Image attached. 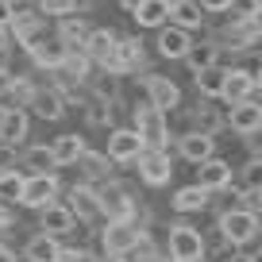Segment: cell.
<instances>
[{"label": "cell", "instance_id": "14", "mask_svg": "<svg viewBox=\"0 0 262 262\" xmlns=\"http://www.w3.org/2000/svg\"><path fill=\"white\" fill-rule=\"evenodd\" d=\"M196 185L216 193V189H228L231 185V166L220 162V158H205V162H196Z\"/></svg>", "mask_w": 262, "mask_h": 262}, {"label": "cell", "instance_id": "22", "mask_svg": "<svg viewBox=\"0 0 262 262\" xmlns=\"http://www.w3.org/2000/svg\"><path fill=\"white\" fill-rule=\"evenodd\" d=\"M189 47H193L189 31H181V27H158V54L162 58H185Z\"/></svg>", "mask_w": 262, "mask_h": 262}, {"label": "cell", "instance_id": "4", "mask_svg": "<svg viewBox=\"0 0 262 262\" xmlns=\"http://www.w3.org/2000/svg\"><path fill=\"white\" fill-rule=\"evenodd\" d=\"M170 258L173 262H201L205 258V239H201V231L189 228V224L170 228Z\"/></svg>", "mask_w": 262, "mask_h": 262}, {"label": "cell", "instance_id": "41", "mask_svg": "<svg viewBox=\"0 0 262 262\" xmlns=\"http://www.w3.org/2000/svg\"><path fill=\"white\" fill-rule=\"evenodd\" d=\"M89 120H93V123H104V104H100V100L93 104V116H89Z\"/></svg>", "mask_w": 262, "mask_h": 262}, {"label": "cell", "instance_id": "2", "mask_svg": "<svg viewBox=\"0 0 262 262\" xmlns=\"http://www.w3.org/2000/svg\"><path fill=\"white\" fill-rule=\"evenodd\" d=\"M220 235L228 239L231 247L251 243V239L258 235V216L247 212V208H228V212L220 216Z\"/></svg>", "mask_w": 262, "mask_h": 262}, {"label": "cell", "instance_id": "34", "mask_svg": "<svg viewBox=\"0 0 262 262\" xmlns=\"http://www.w3.org/2000/svg\"><path fill=\"white\" fill-rule=\"evenodd\" d=\"M27 166H31L35 173H47V170H54V162H50V150H47V147H35L31 155H27Z\"/></svg>", "mask_w": 262, "mask_h": 262}, {"label": "cell", "instance_id": "38", "mask_svg": "<svg viewBox=\"0 0 262 262\" xmlns=\"http://www.w3.org/2000/svg\"><path fill=\"white\" fill-rule=\"evenodd\" d=\"M201 8H205V12H228L231 0H201Z\"/></svg>", "mask_w": 262, "mask_h": 262}, {"label": "cell", "instance_id": "18", "mask_svg": "<svg viewBox=\"0 0 262 262\" xmlns=\"http://www.w3.org/2000/svg\"><path fill=\"white\" fill-rule=\"evenodd\" d=\"M39 224H42L47 235H66V231L74 228V212L66 205H58V201H50V205L39 208Z\"/></svg>", "mask_w": 262, "mask_h": 262}, {"label": "cell", "instance_id": "32", "mask_svg": "<svg viewBox=\"0 0 262 262\" xmlns=\"http://www.w3.org/2000/svg\"><path fill=\"white\" fill-rule=\"evenodd\" d=\"M81 0H39V16H74Z\"/></svg>", "mask_w": 262, "mask_h": 262}, {"label": "cell", "instance_id": "24", "mask_svg": "<svg viewBox=\"0 0 262 262\" xmlns=\"http://www.w3.org/2000/svg\"><path fill=\"white\" fill-rule=\"evenodd\" d=\"M27 262H58V254H62V243H58V235H47V231H39L35 239H27Z\"/></svg>", "mask_w": 262, "mask_h": 262}, {"label": "cell", "instance_id": "28", "mask_svg": "<svg viewBox=\"0 0 262 262\" xmlns=\"http://www.w3.org/2000/svg\"><path fill=\"white\" fill-rule=\"evenodd\" d=\"M224 66H205V70H196V89H201V97H220V89H224Z\"/></svg>", "mask_w": 262, "mask_h": 262}, {"label": "cell", "instance_id": "15", "mask_svg": "<svg viewBox=\"0 0 262 262\" xmlns=\"http://www.w3.org/2000/svg\"><path fill=\"white\" fill-rule=\"evenodd\" d=\"M27 139V112L24 108H4L0 112V143L4 147H19V143Z\"/></svg>", "mask_w": 262, "mask_h": 262}, {"label": "cell", "instance_id": "39", "mask_svg": "<svg viewBox=\"0 0 262 262\" xmlns=\"http://www.w3.org/2000/svg\"><path fill=\"white\" fill-rule=\"evenodd\" d=\"M12 0H0V27H8V19H12Z\"/></svg>", "mask_w": 262, "mask_h": 262}, {"label": "cell", "instance_id": "30", "mask_svg": "<svg viewBox=\"0 0 262 262\" xmlns=\"http://www.w3.org/2000/svg\"><path fill=\"white\" fill-rule=\"evenodd\" d=\"M24 178L27 173L19 170H0V205H8V201H19V193H24Z\"/></svg>", "mask_w": 262, "mask_h": 262}, {"label": "cell", "instance_id": "40", "mask_svg": "<svg viewBox=\"0 0 262 262\" xmlns=\"http://www.w3.org/2000/svg\"><path fill=\"white\" fill-rule=\"evenodd\" d=\"M8 89H12V74H8V70H0V97H8Z\"/></svg>", "mask_w": 262, "mask_h": 262}, {"label": "cell", "instance_id": "9", "mask_svg": "<svg viewBox=\"0 0 262 262\" xmlns=\"http://www.w3.org/2000/svg\"><path fill=\"white\" fill-rule=\"evenodd\" d=\"M112 50H116V35L108 31V27H89L81 54L89 58V62H97V66H104V70H108V62H112Z\"/></svg>", "mask_w": 262, "mask_h": 262}, {"label": "cell", "instance_id": "17", "mask_svg": "<svg viewBox=\"0 0 262 262\" xmlns=\"http://www.w3.org/2000/svg\"><path fill=\"white\" fill-rule=\"evenodd\" d=\"M12 27H16V39L24 42L27 50L35 47V42L42 39V31H47V24H42V16L39 12H12V19H8Z\"/></svg>", "mask_w": 262, "mask_h": 262}, {"label": "cell", "instance_id": "27", "mask_svg": "<svg viewBox=\"0 0 262 262\" xmlns=\"http://www.w3.org/2000/svg\"><path fill=\"white\" fill-rule=\"evenodd\" d=\"M89 58L81 54V50H66V58L58 62V74L66 77V81H85V74H89Z\"/></svg>", "mask_w": 262, "mask_h": 262}, {"label": "cell", "instance_id": "3", "mask_svg": "<svg viewBox=\"0 0 262 262\" xmlns=\"http://www.w3.org/2000/svg\"><path fill=\"white\" fill-rule=\"evenodd\" d=\"M139 239L143 235H139V228H135V220H108V228L100 231V247H104L112 258H123Z\"/></svg>", "mask_w": 262, "mask_h": 262}, {"label": "cell", "instance_id": "46", "mask_svg": "<svg viewBox=\"0 0 262 262\" xmlns=\"http://www.w3.org/2000/svg\"><path fill=\"white\" fill-rule=\"evenodd\" d=\"M231 262H254V258H231Z\"/></svg>", "mask_w": 262, "mask_h": 262}, {"label": "cell", "instance_id": "37", "mask_svg": "<svg viewBox=\"0 0 262 262\" xmlns=\"http://www.w3.org/2000/svg\"><path fill=\"white\" fill-rule=\"evenodd\" d=\"M231 8H239L243 16H258L262 4H258V0H231Z\"/></svg>", "mask_w": 262, "mask_h": 262}, {"label": "cell", "instance_id": "23", "mask_svg": "<svg viewBox=\"0 0 262 262\" xmlns=\"http://www.w3.org/2000/svg\"><path fill=\"white\" fill-rule=\"evenodd\" d=\"M131 12H135V24H139V27H166L170 0H139Z\"/></svg>", "mask_w": 262, "mask_h": 262}, {"label": "cell", "instance_id": "42", "mask_svg": "<svg viewBox=\"0 0 262 262\" xmlns=\"http://www.w3.org/2000/svg\"><path fill=\"white\" fill-rule=\"evenodd\" d=\"M8 224H12V212H8L4 205H0V228H8Z\"/></svg>", "mask_w": 262, "mask_h": 262}, {"label": "cell", "instance_id": "10", "mask_svg": "<svg viewBox=\"0 0 262 262\" xmlns=\"http://www.w3.org/2000/svg\"><path fill=\"white\" fill-rule=\"evenodd\" d=\"M139 155H143V143L135 135V127H120L108 135V158L112 162H135Z\"/></svg>", "mask_w": 262, "mask_h": 262}, {"label": "cell", "instance_id": "48", "mask_svg": "<svg viewBox=\"0 0 262 262\" xmlns=\"http://www.w3.org/2000/svg\"><path fill=\"white\" fill-rule=\"evenodd\" d=\"M112 262H123V258H112Z\"/></svg>", "mask_w": 262, "mask_h": 262}, {"label": "cell", "instance_id": "11", "mask_svg": "<svg viewBox=\"0 0 262 262\" xmlns=\"http://www.w3.org/2000/svg\"><path fill=\"white\" fill-rule=\"evenodd\" d=\"M143 85H147V97H150V104H155L158 112H170V108H178V104H181V89L170 81V77L150 74Z\"/></svg>", "mask_w": 262, "mask_h": 262}, {"label": "cell", "instance_id": "47", "mask_svg": "<svg viewBox=\"0 0 262 262\" xmlns=\"http://www.w3.org/2000/svg\"><path fill=\"white\" fill-rule=\"evenodd\" d=\"M143 262H158V258H143Z\"/></svg>", "mask_w": 262, "mask_h": 262}, {"label": "cell", "instance_id": "31", "mask_svg": "<svg viewBox=\"0 0 262 262\" xmlns=\"http://www.w3.org/2000/svg\"><path fill=\"white\" fill-rule=\"evenodd\" d=\"M85 35H89V27H85L81 19H66V24L58 27V39H62L66 50H81L85 47Z\"/></svg>", "mask_w": 262, "mask_h": 262}, {"label": "cell", "instance_id": "20", "mask_svg": "<svg viewBox=\"0 0 262 262\" xmlns=\"http://www.w3.org/2000/svg\"><path fill=\"white\" fill-rule=\"evenodd\" d=\"M70 212H74V220H93V216H100V201H97V189L89 185H74L70 189Z\"/></svg>", "mask_w": 262, "mask_h": 262}, {"label": "cell", "instance_id": "1", "mask_svg": "<svg viewBox=\"0 0 262 262\" xmlns=\"http://www.w3.org/2000/svg\"><path fill=\"white\" fill-rule=\"evenodd\" d=\"M135 135H139L143 150H162L170 143V123H166V112H158L155 104H139L135 108Z\"/></svg>", "mask_w": 262, "mask_h": 262}, {"label": "cell", "instance_id": "35", "mask_svg": "<svg viewBox=\"0 0 262 262\" xmlns=\"http://www.w3.org/2000/svg\"><path fill=\"white\" fill-rule=\"evenodd\" d=\"M243 181L247 185H262V158H251V162L243 166Z\"/></svg>", "mask_w": 262, "mask_h": 262}, {"label": "cell", "instance_id": "45", "mask_svg": "<svg viewBox=\"0 0 262 262\" xmlns=\"http://www.w3.org/2000/svg\"><path fill=\"white\" fill-rule=\"evenodd\" d=\"M120 4H123V8H135V4H139V0H120Z\"/></svg>", "mask_w": 262, "mask_h": 262}, {"label": "cell", "instance_id": "43", "mask_svg": "<svg viewBox=\"0 0 262 262\" xmlns=\"http://www.w3.org/2000/svg\"><path fill=\"white\" fill-rule=\"evenodd\" d=\"M8 47V27H0V50Z\"/></svg>", "mask_w": 262, "mask_h": 262}, {"label": "cell", "instance_id": "33", "mask_svg": "<svg viewBox=\"0 0 262 262\" xmlns=\"http://www.w3.org/2000/svg\"><path fill=\"white\" fill-rule=\"evenodd\" d=\"M185 58H189V70L196 74V70H205V66L216 62V47H189Z\"/></svg>", "mask_w": 262, "mask_h": 262}, {"label": "cell", "instance_id": "16", "mask_svg": "<svg viewBox=\"0 0 262 262\" xmlns=\"http://www.w3.org/2000/svg\"><path fill=\"white\" fill-rule=\"evenodd\" d=\"M178 150H181V158H189L196 166V162H205V158H212L216 139H212V131H189V135L178 139Z\"/></svg>", "mask_w": 262, "mask_h": 262}, {"label": "cell", "instance_id": "6", "mask_svg": "<svg viewBox=\"0 0 262 262\" xmlns=\"http://www.w3.org/2000/svg\"><path fill=\"white\" fill-rule=\"evenodd\" d=\"M135 162H139V178L147 181V185H166V181L173 178V162H170L166 150H143Z\"/></svg>", "mask_w": 262, "mask_h": 262}, {"label": "cell", "instance_id": "8", "mask_svg": "<svg viewBox=\"0 0 262 262\" xmlns=\"http://www.w3.org/2000/svg\"><path fill=\"white\" fill-rule=\"evenodd\" d=\"M254 93H258V74H247V70H228L224 74V89H220L224 100L239 104V100H251Z\"/></svg>", "mask_w": 262, "mask_h": 262}, {"label": "cell", "instance_id": "36", "mask_svg": "<svg viewBox=\"0 0 262 262\" xmlns=\"http://www.w3.org/2000/svg\"><path fill=\"white\" fill-rule=\"evenodd\" d=\"M8 97L27 100V97H31V81H27V77H12V89H8Z\"/></svg>", "mask_w": 262, "mask_h": 262}, {"label": "cell", "instance_id": "44", "mask_svg": "<svg viewBox=\"0 0 262 262\" xmlns=\"http://www.w3.org/2000/svg\"><path fill=\"white\" fill-rule=\"evenodd\" d=\"M0 262H16V258H12V254L4 251V247H0Z\"/></svg>", "mask_w": 262, "mask_h": 262}, {"label": "cell", "instance_id": "21", "mask_svg": "<svg viewBox=\"0 0 262 262\" xmlns=\"http://www.w3.org/2000/svg\"><path fill=\"white\" fill-rule=\"evenodd\" d=\"M47 150H50V162L54 166H74L77 158L85 155V139L81 135H58Z\"/></svg>", "mask_w": 262, "mask_h": 262}, {"label": "cell", "instance_id": "26", "mask_svg": "<svg viewBox=\"0 0 262 262\" xmlns=\"http://www.w3.org/2000/svg\"><path fill=\"white\" fill-rule=\"evenodd\" d=\"M173 208L178 212H201V208H208V189L201 185H185L173 193Z\"/></svg>", "mask_w": 262, "mask_h": 262}, {"label": "cell", "instance_id": "19", "mask_svg": "<svg viewBox=\"0 0 262 262\" xmlns=\"http://www.w3.org/2000/svg\"><path fill=\"white\" fill-rule=\"evenodd\" d=\"M27 104H31L35 116H42V120H62V93L58 89H31V97H27Z\"/></svg>", "mask_w": 262, "mask_h": 262}, {"label": "cell", "instance_id": "13", "mask_svg": "<svg viewBox=\"0 0 262 262\" xmlns=\"http://www.w3.org/2000/svg\"><path fill=\"white\" fill-rule=\"evenodd\" d=\"M139 66H143V42L139 39H116L108 70H112V74H131V70H139Z\"/></svg>", "mask_w": 262, "mask_h": 262}, {"label": "cell", "instance_id": "25", "mask_svg": "<svg viewBox=\"0 0 262 262\" xmlns=\"http://www.w3.org/2000/svg\"><path fill=\"white\" fill-rule=\"evenodd\" d=\"M166 24L181 27V31H193V27H201V4H193V0H173V4H170V16H166Z\"/></svg>", "mask_w": 262, "mask_h": 262}, {"label": "cell", "instance_id": "29", "mask_svg": "<svg viewBox=\"0 0 262 262\" xmlns=\"http://www.w3.org/2000/svg\"><path fill=\"white\" fill-rule=\"evenodd\" d=\"M31 58H35V66H42V70H58V62L66 58V47L62 42H35L31 47Z\"/></svg>", "mask_w": 262, "mask_h": 262}, {"label": "cell", "instance_id": "12", "mask_svg": "<svg viewBox=\"0 0 262 262\" xmlns=\"http://www.w3.org/2000/svg\"><path fill=\"white\" fill-rule=\"evenodd\" d=\"M228 123L239 131V135H254V131L262 127V104L258 100H239V104H231V112H228Z\"/></svg>", "mask_w": 262, "mask_h": 262}, {"label": "cell", "instance_id": "7", "mask_svg": "<svg viewBox=\"0 0 262 262\" xmlns=\"http://www.w3.org/2000/svg\"><path fill=\"white\" fill-rule=\"evenodd\" d=\"M97 201H100V212H104L108 220H135V205H131V196L123 193L120 185L97 189Z\"/></svg>", "mask_w": 262, "mask_h": 262}, {"label": "cell", "instance_id": "5", "mask_svg": "<svg viewBox=\"0 0 262 262\" xmlns=\"http://www.w3.org/2000/svg\"><path fill=\"white\" fill-rule=\"evenodd\" d=\"M58 196V178L54 173H31V178H24V193H19V205H27V208H42V205H50Z\"/></svg>", "mask_w": 262, "mask_h": 262}]
</instances>
